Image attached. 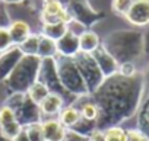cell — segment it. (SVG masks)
<instances>
[{
  "instance_id": "cell-1",
  "label": "cell",
  "mask_w": 149,
  "mask_h": 141,
  "mask_svg": "<svg viewBox=\"0 0 149 141\" xmlns=\"http://www.w3.org/2000/svg\"><path fill=\"white\" fill-rule=\"evenodd\" d=\"M143 93L145 76L142 73L133 77L116 74L105 79L101 87L91 95L100 109L97 129L104 131L132 118L140 108Z\"/></svg>"
},
{
  "instance_id": "cell-2",
  "label": "cell",
  "mask_w": 149,
  "mask_h": 141,
  "mask_svg": "<svg viewBox=\"0 0 149 141\" xmlns=\"http://www.w3.org/2000/svg\"><path fill=\"white\" fill-rule=\"evenodd\" d=\"M101 45L118 61L121 63H134L145 51L143 32L137 29L116 31L110 34Z\"/></svg>"
},
{
  "instance_id": "cell-3",
  "label": "cell",
  "mask_w": 149,
  "mask_h": 141,
  "mask_svg": "<svg viewBox=\"0 0 149 141\" xmlns=\"http://www.w3.org/2000/svg\"><path fill=\"white\" fill-rule=\"evenodd\" d=\"M56 67H57V76H58L60 86L67 95H72L76 99L89 96L86 85L73 58L56 57Z\"/></svg>"
},
{
  "instance_id": "cell-4",
  "label": "cell",
  "mask_w": 149,
  "mask_h": 141,
  "mask_svg": "<svg viewBox=\"0 0 149 141\" xmlns=\"http://www.w3.org/2000/svg\"><path fill=\"white\" fill-rule=\"evenodd\" d=\"M41 60L38 57H26L18 63L10 76L6 79V85L13 93H26V90L38 80Z\"/></svg>"
},
{
  "instance_id": "cell-5",
  "label": "cell",
  "mask_w": 149,
  "mask_h": 141,
  "mask_svg": "<svg viewBox=\"0 0 149 141\" xmlns=\"http://www.w3.org/2000/svg\"><path fill=\"white\" fill-rule=\"evenodd\" d=\"M73 60L79 68L81 76H82V79L86 85V89L89 92V96H91L92 93H95L101 87V85L105 82V77L101 73L100 67L97 65V63H95V60L92 58L91 54L79 52Z\"/></svg>"
},
{
  "instance_id": "cell-6",
  "label": "cell",
  "mask_w": 149,
  "mask_h": 141,
  "mask_svg": "<svg viewBox=\"0 0 149 141\" xmlns=\"http://www.w3.org/2000/svg\"><path fill=\"white\" fill-rule=\"evenodd\" d=\"M66 8L74 21L84 23L86 28H89L98 19L97 13L86 0H69L66 3Z\"/></svg>"
},
{
  "instance_id": "cell-7",
  "label": "cell",
  "mask_w": 149,
  "mask_h": 141,
  "mask_svg": "<svg viewBox=\"0 0 149 141\" xmlns=\"http://www.w3.org/2000/svg\"><path fill=\"white\" fill-rule=\"evenodd\" d=\"M15 115H16V121L25 128L31 124L35 122H41L42 121V115L40 112V106L35 105L32 100H29V98L26 96L24 99V102L21 103V106H18L15 109Z\"/></svg>"
},
{
  "instance_id": "cell-8",
  "label": "cell",
  "mask_w": 149,
  "mask_h": 141,
  "mask_svg": "<svg viewBox=\"0 0 149 141\" xmlns=\"http://www.w3.org/2000/svg\"><path fill=\"white\" fill-rule=\"evenodd\" d=\"M124 18L136 28L149 26V0H134Z\"/></svg>"
},
{
  "instance_id": "cell-9",
  "label": "cell",
  "mask_w": 149,
  "mask_h": 141,
  "mask_svg": "<svg viewBox=\"0 0 149 141\" xmlns=\"http://www.w3.org/2000/svg\"><path fill=\"white\" fill-rule=\"evenodd\" d=\"M91 55H92V58L95 60L97 65L100 67L101 73L104 74L105 79L113 77V76H116V74L118 73V61H117L102 45H101L97 51H94Z\"/></svg>"
},
{
  "instance_id": "cell-10",
  "label": "cell",
  "mask_w": 149,
  "mask_h": 141,
  "mask_svg": "<svg viewBox=\"0 0 149 141\" xmlns=\"http://www.w3.org/2000/svg\"><path fill=\"white\" fill-rule=\"evenodd\" d=\"M22 57L24 55L18 47H12L10 50L0 54V82H6V79L10 76Z\"/></svg>"
},
{
  "instance_id": "cell-11",
  "label": "cell",
  "mask_w": 149,
  "mask_h": 141,
  "mask_svg": "<svg viewBox=\"0 0 149 141\" xmlns=\"http://www.w3.org/2000/svg\"><path fill=\"white\" fill-rule=\"evenodd\" d=\"M79 52V36H76L74 34L67 31L57 41V57L74 58Z\"/></svg>"
},
{
  "instance_id": "cell-12",
  "label": "cell",
  "mask_w": 149,
  "mask_h": 141,
  "mask_svg": "<svg viewBox=\"0 0 149 141\" xmlns=\"http://www.w3.org/2000/svg\"><path fill=\"white\" fill-rule=\"evenodd\" d=\"M41 127H42V134L45 141H66L69 131L58 122V119L56 118L42 119Z\"/></svg>"
},
{
  "instance_id": "cell-13",
  "label": "cell",
  "mask_w": 149,
  "mask_h": 141,
  "mask_svg": "<svg viewBox=\"0 0 149 141\" xmlns=\"http://www.w3.org/2000/svg\"><path fill=\"white\" fill-rule=\"evenodd\" d=\"M64 108V98L58 93L50 92L48 96L40 103V112L42 116L53 118L60 113V111Z\"/></svg>"
},
{
  "instance_id": "cell-14",
  "label": "cell",
  "mask_w": 149,
  "mask_h": 141,
  "mask_svg": "<svg viewBox=\"0 0 149 141\" xmlns=\"http://www.w3.org/2000/svg\"><path fill=\"white\" fill-rule=\"evenodd\" d=\"M8 31H9V35H10L13 47H19L32 34L31 32V26L25 21H21V19L12 21L10 25L8 26Z\"/></svg>"
},
{
  "instance_id": "cell-15",
  "label": "cell",
  "mask_w": 149,
  "mask_h": 141,
  "mask_svg": "<svg viewBox=\"0 0 149 141\" xmlns=\"http://www.w3.org/2000/svg\"><path fill=\"white\" fill-rule=\"evenodd\" d=\"M101 47V39L97 32L86 29L79 35V51L82 54H92Z\"/></svg>"
},
{
  "instance_id": "cell-16",
  "label": "cell",
  "mask_w": 149,
  "mask_h": 141,
  "mask_svg": "<svg viewBox=\"0 0 149 141\" xmlns=\"http://www.w3.org/2000/svg\"><path fill=\"white\" fill-rule=\"evenodd\" d=\"M58 118V122L69 129H72L74 125H76L79 121H81V112H79V108H76L74 105H64V108L60 111V113L57 115Z\"/></svg>"
},
{
  "instance_id": "cell-17",
  "label": "cell",
  "mask_w": 149,
  "mask_h": 141,
  "mask_svg": "<svg viewBox=\"0 0 149 141\" xmlns=\"http://www.w3.org/2000/svg\"><path fill=\"white\" fill-rule=\"evenodd\" d=\"M137 129L149 138V90L143 93V99L137 111Z\"/></svg>"
},
{
  "instance_id": "cell-18",
  "label": "cell",
  "mask_w": 149,
  "mask_h": 141,
  "mask_svg": "<svg viewBox=\"0 0 149 141\" xmlns=\"http://www.w3.org/2000/svg\"><path fill=\"white\" fill-rule=\"evenodd\" d=\"M37 57L40 60H48L57 57V42L40 34V47Z\"/></svg>"
},
{
  "instance_id": "cell-19",
  "label": "cell",
  "mask_w": 149,
  "mask_h": 141,
  "mask_svg": "<svg viewBox=\"0 0 149 141\" xmlns=\"http://www.w3.org/2000/svg\"><path fill=\"white\" fill-rule=\"evenodd\" d=\"M48 93H50V89L42 83V82H40V80H37L28 90H26V96L29 98V100H32L35 105H38L40 106V103L48 96Z\"/></svg>"
},
{
  "instance_id": "cell-20",
  "label": "cell",
  "mask_w": 149,
  "mask_h": 141,
  "mask_svg": "<svg viewBox=\"0 0 149 141\" xmlns=\"http://www.w3.org/2000/svg\"><path fill=\"white\" fill-rule=\"evenodd\" d=\"M38 47H40V34H31L18 48L22 52V55L26 57H37L38 54Z\"/></svg>"
},
{
  "instance_id": "cell-21",
  "label": "cell",
  "mask_w": 149,
  "mask_h": 141,
  "mask_svg": "<svg viewBox=\"0 0 149 141\" xmlns=\"http://www.w3.org/2000/svg\"><path fill=\"white\" fill-rule=\"evenodd\" d=\"M67 32V25L66 23H50V25H42V28H41V35H44V36H47V38H50V39H53V41H58L64 34Z\"/></svg>"
},
{
  "instance_id": "cell-22",
  "label": "cell",
  "mask_w": 149,
  "mask_h": 141,
  "mask_svg": "<svg viewBox=\"0 0 149 141\" xmlns=\"http://www.w3.org/2000/svg\"><path fill=\"white\" fill-rule=\"evenodd\" d=\"M79 112L82 119L85 121H91V122H97L98 116H100V109L97 106V103L94 100H86L79 106Z\"/></svg>"
},
{
  "instance_id": "cell-23",
  "label": "cell",
  "mask_w": 149,
  "mask_h": 141,
  "mask_svg": "<svg viewBox=\"0 0 149 141\" xmlns=\"http://www.w3.org/2000/svg\"><path fill=\"white\" fill-rule=\"evenodd\" d=\"M104 141H126L127 140V129H124L120 125L110 127L102 131Z\"/></svg>"
},
{
  "instance_id": "cell-24",
  "label": "cell",
  "mask_w": 149,
  "mask_h": 141,
  "mask_svg": "<svg viewBox=\"0 0 149 141\" xmlns=\"http://www.w3.org/2000/svg\"><path fill=\"white\" fill-rule=\"evenodd\" d=\"M22 129H24V127L18 121H13L10 124H6L3 127H0V135H2L5 140H8V141H12Z\"/></svg>"
},
{
  "instance_id": "cell-25",
  "label": "cell",
  "mask_w": 149,
  "mask_h": 141,
  "mask_svg": "<svg viewBox=\"0 0 149 141\" xmlns=\"http://www.w3.org/2000/svg\"><path fill=\"white\" fill-rule=\"evenodd\" d=\"M25 131L28 134L29 141H45L44 140V134H42L41 122H35V124H31V125L25 127Z\"/></svg>"
},
{
  "instance_id": "cell-26",
  "label": "cell",
  "mask_w": 149,
  "mask_h": 141,
  "mask_svg": "<svg viewBox=\"0 0 149 141\" xmlns=\"http://www.w3.org/2000/svg\"><path fill=\"white\" fill-rule=\"evenodd\" d=\"M13 121H16L15 111L10 109L6 105H2V106H0V127H3L6 124H10Z\"/></svg>"
},
{
  "instance_id": "cell-27",
  "label": "cell",
  "mask_w": 149,
  "mask_h": 141,
  "mask_svg": "<svg viewBox=\"0 0 149 141\" xmlns=\"http://www.w3.org/2000/svg\"><path fill=\"white\" fill-rule=\"evenodd\" d=\"M134 3V0H113L111 2V6H113V10L121 16H124L127 13V10L132 8V5Z\"/></svg>"
},
{
  "instance_id": "cell-28",
  "label": "cell",
  "mask_w": 149,
  "mask_h": 141,
  "mask_svg": "<svg viewBox=\"0 0 149 141\" xmlns=\"http://www.w3.org/2000/svg\"><path fill=\"white\" fill-rule=\"evenodd\" d=\"M12 47H13V44H12V39H10L8 28L0 26V54H3L5 51L10 50Z\"/></svg>"
},
{
  "instance_id": "cell-29",
  "label": "cell",
  "mask_w": 149,
  "mask_h": 141,
  "mask_svg": "<svg viewBox=\"0 0 149 141\" xmlns=\"http://www.w3.org/2000/svg\"><path fill=\"white\" fill-rule=\"evenodd\" d=\"M137 73L139 72H137L134 63H121V64H118V73L117 74H120L123 77H133Z\"/></svg>"
},
{
  "instance_id": "cell-30",
  "label": "cell",
  "mask_w": 149,
  "mask_h": 141,
  "mask_svg": "<svg viewBox=\"0 0 149 141\" xmlns=\"http://www.w3.org/2000/svg\"><path fill=\"white\" fill-rule=\"evenodd\" d=\"M126 141H149V138L137 128H133V129H127V140Z\"/></svg>"
},
{
  "instance_id": "cell-31",
  "label": "cell",
  "mask_w": 149,
  "mask_h": 141,
  "mask_svg": "<svg viewBox=\"0 0 149 141\" xmlns=\"http://www.w3.org/2000/svg\"><path fill=\"white\" fill-rule=\"evenodd\" d=\"M86 140L88 141H104V134H102L101 129H95Z\"/></svg>"
},
{
  "instance_id": "cell-32",
  "label": "cell",
  "mask_w": 149,
  "mask_h": 141,
  "mask_svg": "<svg viewBox=\"0 0 149 141\" xmlns=\"http://www.w3.org/2000/svg\"><path fill=\"white\" fill-rule=\"evenodd\" d=\"M143 42H145V51H143V54L149 57V26L143 32Z\"/></svg>"
},
{
  "instance_id": "cell-33",
  "label": "cell",
  "mask_w": 149,
  "mask_h": 141,
  "mask_svg": "<svg viewBox=\"0 0 149 141\" xmlns=\"http://www.w3.org/2000/svg\"><path fill=\"white\" fill-rule=\"evenodd\" d=\"M12 141H29V138H28V134H26V131H25V128L12 140Z\"/></svg>"
},
{
  "instance_id": "cell-34",
  "label": "cell",
  "mask_w": 149,
  "mask_h": 141,
  "mask_svg": "<svg viewBox=\"0 0 149 141\" xmlns=\"http://www.w3.org/2000/svg\"><path fill=\"white\" fill-rule=\"evenodd\" d=\"M24 0H0V3H5V5H19Z\"/></svg>"
},
{
  "instance_id": "cell-35",
  "label": "cell",
  "mask_w": 149,
  "mask_h": 141,
  "mask_svg": "<svg viewBox=\"0 0 149 141\" xmlns=\"http://www.w3.org/2000/svg\"><path fill=\"white\" fill-rule=\"evenodd\" d=\"M53 2H57V0H42L44 5H48V3H53Z\"/></svg>"
}]
</instances>
